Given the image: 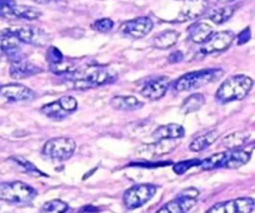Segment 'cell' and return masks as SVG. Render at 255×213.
<instances>
[{
  "instance_id": "cell-24",
  "label": "cell",
  "mask_w": 255,
  "mask_h": 213,
  "mask_svg": "<svg viewBox=\"0 0 255 213\" xmlns=\"http://www.w3.org/2000/svg\"><path fill=\"white\" fill-rule=\"evenodd\" d=\"M179 39V32L176 31V30H166V31H162L161 34L157 35L154 37L153 42L154 46L157 49L166 50L169 49V47L174 46L177 44Z\"/></svg>"
},
{
  "instance_id": "cell-18",
  "label": "cell",
  "mask_w": 255,
  "mask_h": 213,
  "mask_svg": "<svg viewBox=\"0 0 255 213\" xmlns=\"http://www.w3.org/2000/svg\"><path fill=\"white\" fill-rule=\"evenodd\" d=\"M254 144L249 145V147L246 149H234L231 150V152H227V159L224 161L223 167L226 169H239V167L244 166L248 164L252 159V154H253Z\"/></svg>"
},
{
  "instance_id": "cell-3",
  "label": "cell",
  "mask_w": 255,
  "mask_h": 213,
  "mask_svg": "<svg viewBox=\"0 0 255 213\" xmlns=\"http://www.w3.org/2000/svg\"><path fill=\"white\" fill-rule=\"evenodd\" d=\"M72 79V86L76 90H89L92 87L102 86V85H109L117 79V75L115 72L110 71L106 67L92 66L86 70L82 74H75Z\"/></svg>"
},
{
  "instance_id": "cell-9",
  "label": "cell",
  "mask_w": 255,
  "mask_h": 213,
  "mask_svg": "<svg viewBox=\"0 0 255 213\" xmlns=\"http://www.w3.org/2000/svg\"><path fill=\"white\" fill-rule=\"evenodd\" d=\"M7 30L24 44L34 45V46H46L50 42V35L42 29H40V27L21 26L10 27Z\"/></svg>"
},
{
  "instance_id": "cell-19",
  "label": "cell",
  "mask_w": 255,
  "mask_h": 213,
  "mask_svg": "<svg viewBox=\"0 0 255 213\" xmlns=\"http://www.w3.org/2000/svg\"><path fill=\"white\" fill-rule=\"evenodd\" d=\"M20 44H21V41L14 34H11L7 29L2 30L1 34H0V49H1L2 54L15 56V60H16V54L20 50Z\"/></svg>"
},
{
  "instance_id": "cell-26",
  "label": "cell",
  "mask_w": 255,
  "mask_h": 213,
  "mask_svg": "<svg viewBox=\"0 0 255 213\" xmlns=\"http://www.w3.org/2000/svg\"><path fill=\"white\" fill-rule=\"evenodd\" d=\"M204 104H206V97L203 94H193L184 100L181 106V112L184 115L192 114L198 111Z\"/></svg>"
},
{
  "instance_id": "cell-23",
  "label": "cell",
  "mask_w": 255,
  "mask_h": 213,
  "mask_svg": "<svg viewBox=\"0 0 255 213\" xmlns=\"http://www.w3.org/2000/svg\"><path fill=\"white\" fill-rule=\"evenodd\" d=\"M218 132L217 131H211L207 132V134L201 135V136L196 137L194 140H192V142L189 144V150L193 152H201L203 150L208 149L209 146L216 142V140L218 139Z\"/></svg>"
},
{
  "instance_id": "cell-4",
  "label": "cell",
  "mask_w": 255,
  "mask_h": 213,
  "mask_svg": "<svg viewBox=\"0 0 255 213\" xmlns=\"http://www.w3.org/2000/svg\"><path fill=\"white\" fill-rule=\"evenodd\" d=\"M36 191L32 187L20 181L1 182L0 184V200L11 204H26L34 200Z\"/></svg>"
},
{
  "instance_id": "cell-31",
  "label": "cell",
  "mask_w": 255,
  "mask_h": 213,
  "mask_svg": "<svg viewBox=\"0 0 255 213\" xmlns=\"http://www.w3.org/2000/svg\"><path fill=\"white\" fill-rule=\"evenodd\" d=\"M69 210L67 204L60 200H52V201L46 202L44 206L41 207V212H50V213H56V212H66Z\"/></svg>"
},
{
  "instance_id": "cell-12",
  "label": "cell",
  "mask_w": 255,
  "mask_h": 213,
  "mask_svg": "<svg viewBox=\"0 0 255 213\" xmlns=\"http://www.w3.org/2000/svg\"><path fill=\"white\" fill-rule=\"evenodd\" d=\"M0 97L9 102H30L36 97V94L25 85L6 84L0 86Z\"/></svg>"
},
{
  "instance_id": "cell-5",
  "label": "cell",
  "mask_w": 255,
  "mask_h": 213,
  "mask_svg": "<svg viewBox=\"0 0 255 213\" xmlns=\"http://www.w3.org/2000/svg\"><path fill=\"white\" fill-rule=\"evenodd\" d=\"M76 142L70 137H55L49 140L42 147L41 154L45 157L57 161H65L74 155Z\"/></svg>"
},
{
  "instance_id": "cell-39",
  "label": "cell",
  "mask_w": 255,
  "mask_h": 213,
  "mask_svg": "<svg viewBox=\"0 0 255 213\" xmlns=\"http://www.w3.org/2000/svg\"><path fill=\"white\" fill-rule=\"evenodd\" d=\"M15 0H0V9H4V7L11 6L15 4Z\"/></svg>"
},
{
  "instance_id": "cell-41",
  "label": "cell",
  "mask_w": 255,
  "mask_h": 213,
  "mask_svg": "<svg viewBox=\"0 0 255 213\" xmlns=\"http://www.w3.org/2000/svg\"><path fill=\"white\" fill-rule=\"evenodd\" d=\"M34 2H36V4H49V2L54 1V0H32Z\"/></svg>"
},
{
  "instance_id": "cell-40",
  "label": "cell",
  "mask_w": 255,
  "mask_h": 213,
  "mask_svg": "<svg viewBox=\"0 0 255 213\" xmlns=\"http://www.w3.org/2000/svg\"><path fill=\"white\" fill-rule=\"evenodd\" d=\"M80 211H92V212H96V211H99V209H96V207H92V206H87V207H82L81 210H80Z\"/></svg>"
},
{
  "instance_id": "cell-28",
  "label": "cell",
  "mask_w": 255,
  "mask_h": 213,
  "mask_svg": "<svg viewBox=\"0 0 255 213\" xmlns=\"http://www.w3.org/2000/svg\"><path fill=\"white\" fill-rule=\"evenodd\" d=\"M40 111L44 115H46L47 117L54 120H62L69 115V112H66L62 109L61 105L59 104V101H54L50 102V104L44 105V106L40 109Z\"/></svg>"
},
{
  "instance_id": "cell-29",
  "label": "cell",
  "mask_w": 255,
  "mask_h": 213,
  "mask_svg": "<svg viewBox=\"0 0 255 213\" xmlns=\"http://www.w3.org/2000/svg\"><path fill=\"white\" fill-rule=\"evenodd\" d=\"M226 159H227V152H219V154L212 155V156L208 157V159L201 161L199 166H201L203 170H206V171H211V170H214V169H221V167H223Z\"/></svg>"
},
{
  "instance_id": "cell-36",
  "label": "cell",
  "mask_w": 255,
  "mask_h": 213,
  "mask_svg": "<svg viewBox=\"0 0 255 213\" xmlns=\"http://www.w3.org/2000/svg\"><path fill=\"white\" fill-rule=\"evenodd\" d=\"M62 57H64V55H62V52L60 51L57 47L50 46L49 49H47L46 60H47V62H49V64H52V62L59 61V60H61Z\"/></svg>"
},
{
  "instance_id": "cell-15",
  "label": "cell",
  "mask_w": 255,
  "mask_h": 213,
  "mask_svg": "<svg viewBox=\"0 0 255 213\" xmlns=\"http://www.w3.org/2000/svg\"><path fill=\"white\" fill-rule=\"evenodd\" d=\"M171 86V80L167 76H158L151 79L142 87L141 94L149 100H159L166 95Z\"/></svg>"
},
{
  "instance_id": "cell-6",
  "label": "cell",
  "mask_w": 255,
  "mask_h": 213,
  "mask_svg": "<svg viewBox=\"0 0 255 213\" xmlns=\"http://www.w3.org/2000/svg\"><path fill=\"white\" fill-rule=\"evenodd\" d=\"M157 192V187L154 185L142 184L134 185L129 187L124 195V204L126 209L134 210L139 209L143 205H146L149 200L153 199Z\"/></svg>"
},
{
  "instance_id": "cell-11",
  "label": "cell",
  "mask_w": 255,
  "mask_h": 213,
  "mask_svg": "<svg viewBox=\"0 0 255 213\" xmlns=\"http://www.w3.org/2000/svg\"><path fill=\"white\" fill-rule=\"evenodd\" d=\"M153 29V21L148 16H138L136 19L125 21L120 26V32L132 39H141L148 35Z\"/></svg>"
},
{
  "instance_id": "cell-21",
  "label": "cell",
  "mask_w": 255,
  "mask_h": 213,
  "mask_svg": "<svg viewBox=\"0 0 255 213\" xmlns=\"http://www.w3.org/2000/svg\"><path fill=\"white\" fill-rule=\"evenodd\" d=\"M114 109L120 111H134L143 106L141 101L134 96H124V95H117L114 96L110 101Z\"/></svg>"
},
{
  "instance_id": "cell-30",
  "label": "cell",
  "mask_w": 255,
  "mask_h": 213,
  "mask_svg": "<svg viewBox=\"0 0 255 213\" xmlns=\"http://www.w3.org/2000/svg\"><path fill=\"white\" fill-rule=\"evenodd\" d=\"M233 12H234L233 6L218 7V9L213 10V11L209 14V19H211L214 24L222 25L226 21H228V20L233 16Z\"/></svg>"
},
{
  "instance_id": "cell-38",
  "label": "cell",
  "mask_w": 255,
  "mask_h": 213,
  "mask_svg": "<svg viewBox=\"0 0 255 213\" xmlns=\"http://www.w3.org/2000/svg\"><path fill=\"white\" fill-rule=\"evenodd\" d=\"M183 60V54L181 51H176V52H172L168 57V61L171 64H177V62H181Z\"/></svg>"
},
{
  "instance_id": "cell-1",
  "label": "cell",
  "mask_w": 255,
  "mask_h": 213,
  "mask_svg": "<svg viewBox=\"0 0 255 213\" xmlns=\"http://www.w3.org/2000/svg\"><path fill=\"white\" fill-rule=\"evenodd\" d=\"M253 79L247 75H234L228 77L217 90L216 100L221 104H228L246 99L253 89Z\"/></svg>"
},
{
  "instance_id": "cell-16",
  "label": "cell",
  "mask_w": 255,
  "mask_h": 213,
  "mask_svg": "<svg viewBox=\"0 0 255 213\" xmlns=\"http://www.w3.org/2000/svg\"><path fill=\"white\" fill-rule=\"evenodd\" d=\"M0 16L6 19H25V20H36L41 16V11L34 6L27 5H19L15 2L11 6L0 9Z\"/></svg>"
},
{
  "instance_id": "cell-17",
  "label": "cell",
  "mask_w": 255,
  "mask_h": 213,
  "mask_svg": "<svg viewBox=\"0 0 255 213\" xmlns=\"http://www.w3.org/2000/svg\"><path fill=\"white\" fill-rule=\"evenodd\" d=\"M42 72V69L36 64L27 60L16 59L11 62L9 69V74L12 79H26V77L34 76V75Z\"/></svg>"
},
{
  "instance_id": "cell-2",
  "label": "cell",
  "mask_w": 255,
  "mask_h": 213,
  "mask_svg": "<svg viewBox=\"0 0 255 213\" xmlns=\"http://www.w3.org/2000/svg\"><path fill=\"white\" fill-rule=\"evenodd\" d=\"M223 74L224 71L222 69H206L188 72V74L178 77L173 82V89L178 92L198 89V87L204 86V85L218 81L223 76Z\"/></svg>"
},
{
  "instance_id": "cell-22",
  "label": "cell",
  "mask_w": 255,
  "mask_h": 213,
  "mask_svg": "<svg viewBox=\"0 0 255 213\" xmlns=\"http://www.w3.org/2000/svg\"><path fill=\"white\" fill-rule=\"evenodd\" d=\"M189 39L194 44H203L212 34H213V26L207 22H196L192 26H189Z\"/></svg>"
},
{
  "instance_id": "cell-35",
  "label": "cell",
  "mask_w": 255,
  "mask_h": 213,
  "mask_svg": "<svg viewBox=\"0 0 255 213\" xmlns=\"http://www.w3.org/2000/svg\"><path fill=\"white\" fill-rule=\"evenodd\" d=\"M57 101H59V104L61 105L62 109H64L66 112H69V114L70 112H74L77 110V100L75 99V97L62 96V97H60Z\"/></svg>"
},
{
  "instance_id": "cell-42",
  "label": "cell",
  "mask_w": 255,
  "mask_h": 213,
  "mask_svg": "<svg viewBox=\"0 0 255 213\" xmlns=\"http://www.w3.org/2000/svg\"><path fill=\"white\" fill-rule=\"evenodd\" d=\"M218 1H221V2H224V4H228V2H232V1H234V0H218Z\"/></svg>"
},
{
  "instance_id": "cell-13",
  "label": "cell",
  "mask_w": 255,
  "mask_h": 213,
  "mask_svg": "<svg viewBox=\"0 0 255 213\" xmlns=\"http://www.w3.org/2000/svg\"><path fill=\"white\" fill-rule=\"evenodd\" d=\"M255 209V201L253 199H237L228 202H221L214 205L208 210L209 213H251Z\"/></svg>"
},
{
  "instance_id": "cell-43",
  "label": "cell",
  "mask_w": 255,
  "mask_h": 213,
  "mask_svg": "<svg viewBox=\"0 0 255 213\" xmlns=\"http://www.w3.org/2000/svg\"><path fill=\"white\" fill-rule=\"evenodd\" d=\"M2 57V51H1V49H0V59H1Z\"/></svg>"
},
{
  "instance_id": "cell-33",
  "label": "cell",
  "mask_w": 255,
  "mask_h": 213,
  "mask_svg": "<svg viewBox=\"0 0 255 213\" xmlns=\"http://www.w3.org/2000/svg\"><path fill=\"white\" fill-rule=\"evenodd\" d=\"M201 161L199 160H187V161H181L178 164L173 165V171L176 172L177 175H183L188 171L189 169L194 166H199Z\"/></svg>"
},
{
  "instance_id": "cell-27",
  "label": "cell",
  "mask_w": 255,
  "mask_h": 213,
  "mask_svg": "<svg viewBox=\"0 0 255 213\" xmlns=\"http://www.w3.org/2000/svg\"><path fill=\"white\" fill-rule=\"evenodd\" d=\"M49 70L56 75L72 74V72L77 71V64L74 60L66 59V57L64 56L61 60H59V61L49 64Z\"/></svg>"
},
{
  "instance_id": "cell-8",
  "label": "cell",
  "mask_w": 255,
  "mask_h": 213,
  "mask_svg": "<svg viewBox=\"0 0 255 213\" xmlns=\"http://www.w3.org/2000/svg\"><path fill=\"white\" fill-rule=\"evenodd\" d=\"M199 197V191L194 187L183 190L178 194V196L173 201L164 205L158 212H169V213H183L188 212L197 205V200Z\"/></svg>"
},
{
  "instance_id": "cell-32",
  "label": "cell",
  "mask_w": 255,
  "mask_h": 213,
  "mask_svg": "<svg viewBox=\"0 0 255 213\" xmlns=\"http://www.w3.org/2000/svg\"><path fill=\"white\" fill-rule=\"evenodd\" d=\"M10 160H12V161L16 162V165H19L20 167H22V169H24L27 174H32V175H35V176H46V175L42 174L40 170H37L36 167L31 164V162L27 161V160L21 159V157H12V159H10Z\"/></svg>"
},
{
  "instance_id": "cell-25",
  "label": "cell",
  "mask_w": 255,
  "mask_h": 213,
  "mask_svg": "<svg viewBox=\"0 0 255 213\" xmlns=\"http://www.w3.org/2000/svg\"><path fill=\"white\" fill-rule=\"evenodd\" d=\"M249 137H251V135H249L248 132H244V131L232 132V134L227 135V136L224 137L223 141H222V145L228 150L239 149V147L246 145V142L248 141Z\"/></svg>"
},
{
  "instance_id": "cell-20",
  "label": "cell",
  "mask_w": 255,
  "mask_h": 213,
  "mask_svg": "<svg viewBox=\"0 0 255 213\" xmlns=\"http://www.w3.org/2000/svg\"><path fill=\"white\" fill-rule=\"evenodd\" d=\"M186 135V130L182 125L178 124H167L159 126L156 131L153 132V139L162 140V139H182Z\"/></svg>"
},
{
  "instance_id": "cell-37",
  "label": "cell",
  "mask_w": 255,
  "mask_h": 213,
  "mask_svg": "<svg viewBox=\"0 0 255 213\" xmlns=\"http://www.w3.org/2000/svg\"><path fill=\"white\" fill-rule=\"evenodd\" d=\"M251 27H247L246 30H243V31L241 32V34H238V36H237V41H238V45H243L246 44V42H248L249 40H251Z\"/></svg>"
},
{
  "instance_id": "cell-10",
  "label": "cell",
  "mask_w": 255,
  "mask_h": 213,
  "mask_svg": "<svg viewBox=\"0 0 255 213\" xmlns=\"http://www.w3.org/2000/svg\"><path fill=\"white\" fill-rule=\"evenodd\" d=\"M236 39V34L231 30L227 31H219L216 34H212L206 41L202 44L201 52L204 55L214 54V52H221L229 49Z\"/></svg>"
},
{
  "instance_id": "cell-14",
  "label": "cell",
  "mask_w": 255,
  "mask_h": 213,
  "mask_svg": "<svg viewBox=\"0 0 255 213\" xmlns=\"http://www.w3.org/2000/svg\"><path fill=\"white\" fill-rule=\"evenodd\" d=\"M208 6L209 0H184L176 20L179 22H184L197 19L206 14Z\"/></svg>"
},
{
  "instance_id": "cell-7",
  "label": "cell",
  "mask_w": 255,
  "mask_h": 213,
  "mask_svg": "<svg viewBox=\"0 0 255 213\" xmlns=\"http://www.w3.org/2000/svg\"><path fill=\"white\" fill-rule=\"evenodd\" d=\"M178 146L177 139H162L157 140L153 144L141 145L136 150V156L143 160H157L159 157L168 155Z\"/></svg>"
},
{
  "instance_id": "cell-34",
  "label": "cell",
  "mask_w": 255,
  "mask_h": 213,
  "mask_svg": "<svg viewBox=\"0 0 255 213\" xmlns=\"http://www.w3.org/2000/svg\"><path fill=\"white\" fill-rule=\"evenodd\" d=\"M114 21L109 17H104V19L96 20L94 24L91 25L92 29L96 30L99 32H110L112 29H114Z\"/></svg>"
}]
</instances>
